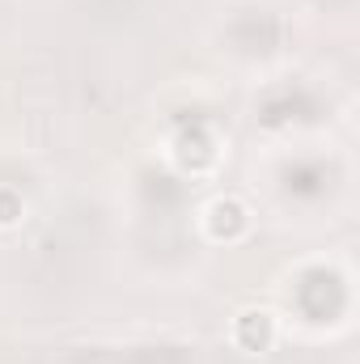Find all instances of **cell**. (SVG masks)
Instances as JSON below:
<instances>
[{
  "label": "cell",
  "instance_id": "6da1fadb",
  "mask_svg": "<svg viewBox=\"0 0 360 364\" xmlns=\"http://www.w3.org/2000/svg\"><path fill=\"white\" fill-rule=\"evenodd\" d=\"M199 229L212 246H242L255 233V208L242 195L221 191L199 208Z\"/></svg>",
  "mask_w": 360,
  "mask_h": 364
},
{
  "label": "cell",
  "instance_id": "7a4b0ae2",
  "mask_svg": "<svg viewBox=\"0 0 360 364\" xmlns=\"http://www.w3.org/2000/svg\"><path fill=\"white\" fill-rule=\"evenodd\" d=\"M229 343L242 356H255V360L271 356L275 343H280V318H275V309H268V305H242L229 318Z\"/></svg>",
  "mask_w": 360,
  "mask_h": 364
},
{
  "label": "cell",
  "instance_id": "3957f363",
  "mask_svg": "<svg viewBox=\"0 0 360 364\" xmlns=\"http://www.w3.org/2000/svg\"><path fill=\"white\" fill-rule=\"evenodd\" d=\"M26 216H30V203H26L21 186H9V182H0V233H13V229H21V225H26Z\"/></svg>",
  "mask_w": 360,
  "mask_h": 364
}]
</instances>
